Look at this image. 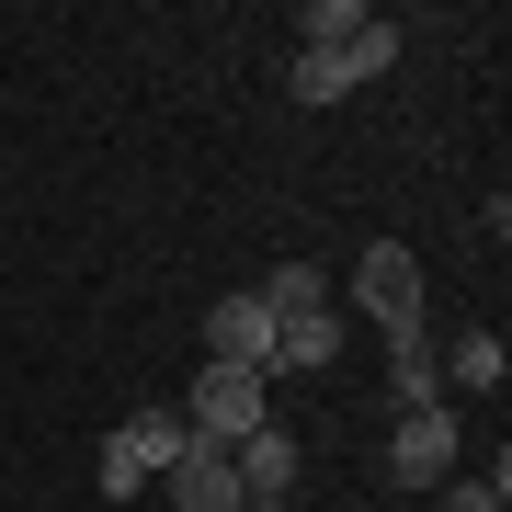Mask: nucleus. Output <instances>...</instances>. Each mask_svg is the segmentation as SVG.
<instances>
[{"mask_svg": "<svg viewBox=\"0 0 512 512\" xmlns=\"http://www.w3.org/2000/svg\"><path fill=\"white\" fill-rule=\"evenodd\" d=\"M114 444H126V456H137L148 478H160V467H183V444H194V421H183V410H137V421H126V433H114Z\"/></svg>", "mask_w": 512, "mask_h": 512, "instance_id": "nucleus-7", "label": "nucleus"}, {"mask_svg": "<svg viewBox=\"0 0 512 512\" xmlns=\"http://www.w3.org/2000/svg\"><path fill=\"white\" fill-rule=\"evenodd\" d=\"M387 353H399V410H444V376H433V342H421V330H410V342H387Z\"/></svg>", "mask_w": 512, "mask_h": 512, "instance_id": "nucleus-11", "label": "nucleus"}, {"mask_svg": "<svg viewBox=\"0 0 512 512\" xmlns=\"http://www.w3.org/2000/svg\"><path fill=\"white\" fill-rule=\"evenodd\" d=\"M205 365H251L274 387V308H262V296H217V308H205Z\"/></svg>", "mask_w": 512, "mask_h": 512, "instance_id": "nucleus-4", "label": "nucleus"}, {"mask_svg": "<svg viewBox=\"0 0 512 512\" xmlns=\"http://www.w3.org/2000/svg\"><path fill=\"white\" fill-rule=\"evenodd\" d=\"M365 0H319V12H308V57H330V46H353V35H365Z\"/></svg>", "mask_w": 512, "mask_h": 512, "instance_id": "nucleus-12", "label": "nucleus"}, {"mask_svg": "<svg viewBox=\"0 0 512 512\" xmlns=\"http://www.w3.org/2000/svg\"><path fill=\"white\" fill-rule=\"evenodd\" d=\"M183 421H194V444H251L262 433V376L251 365H205L194 399H183Z\"/></svg>", "mask_w": 512, "mask_h": 512, "instance_id": "nucleus-1", "label": "nucleus"}, {"mask_svg": "<svg viewBox=\"0 0 512 512\" xmlns=\"http://www.w3.org/2000/svg\"><path fill=\"white\" fill-rule=\"evenodd\" d=\"M239 512H296V501H285V490H251V501H239Z\"/></svg>", "mask_w": 512, "mask_h": 512, "instance_id": "nucleus-14", "label": "nucleus"}, {"mask_svg": "<svg viewBox=\"0 0 512 512\" xmlns=\"http://www.w3.org/2000/svg\"><path fill=\"white\" fill-rule=\"evenodd\" d=\"M353 512H376V501H353Z\"/></svg>", "mask_w": 512, "mask_h": 512, "instance_id": "nucleus-15", "label": "nucleus"}, {"mask_svg": "<svg viewBox=\"0 0 512 512\" xmlns=\"http://www.w3.org/2000/svg\"><path fill=\"white\" fill-rule=\"evenodd\" d=\"M387 478H399V490H444V478H456V410H399Z\"/></svg>", "mask_w": 512, "mask_h": 512, "instance_id": "nucleus-3", "label": "nucleus"}, {"mask_svg": "<svg viewBox=\"0 0 512 512\" xmlns=\"http://www.w3.org/2000/svg\"><path fill=\"white\" fill-rule=\"evenodd\" d=\"M387 57H399V35H387V23H365V35L353 46H330V57H296V103H342L353 80H376Z\"/></svg>", "mask_w": 512, "mask_h": 512, "instance_id": "nucleus-5", "label": "nucleus"}, {"mask_svg": "<svg viewBox=\"0 0 512 512\" xmlns=\"http://www.w3.org/2000/svg\"><path fill=\"white\" fill-rule=\"evenodd\" d=\"M512 501V467L490 456V478H456V490H444V512H501Z\"/></svg>", "mask_w": 512, "mask_h": 512, "instance_id": "nucleus-13", "label": "nucleus"}, {"mask_svg": "<svg viewBox=\"0 0 512 512\" xmlns=\"http://www.w3.org/2000/svg\"><path fill=\"white\" fill-rule=\"evenodd\" d=\"M171 478V501L183 512H239L251 490H239V467H228V444H183V467H160Z\"/></svg>", "mask_w": 512, "mask_h": 512, "instance_id": "nucleus-6", "label": "nucleus"}, {"mask_svg": "<svg viewBox=\"0 0 512 512\" xmlns=\"http://www.w3.org/2000/svg\"><path fill=\"white\" fill-rule=\"evenodd\" d=\"M228 467H239V490H296V444L274 433V421H262L251 444H228Z\"/></svg>", "mask_w": 512, "mask_h": 512, "instance_id": "nucleus-9", "label": "nucleus"}, {"mask_svg": "<svg viewBox=\"0 0 512 512\" xmlns=\"http://www.w3.org/2000/svg\"><path fill=\"white\" fill-rule=\"evenodd\" d=\"M501 365H512V353H501V330H467L456 353H433V376H456V387H501Z\"/></svg>", "mask_w": 512, "mask_h": 512, "instance_id": "nucleus-10", "label": "nucleus"}, {"mask_svg": "<svg viewBox=\"0 0 512 512\" xmlns=\"http://www.w3.org/2000/svg\"><path fill=\"white\" fill-rule=\"evenodd\" d=\"M330 353H342V319L330 308H285L274 319V365H330Z\"/></svg>", "mask_w": 512, "mask_h": 512, "instance_id": "nucleus-8", "label": "nucleus"}, {"mask_svg": "<svg viewBox=\"0 0 512 512\" xmlns=\"http://www.w3.org/2000/svg\"><path fill=\"white\" fill-rule=\"evenodd\" d=\"M353 296H365V319L387 330V342H410V330H421V262L399 251V239H376V251L353 262Z\"/></svg>", "mask_w": 512, "mask_h": 512, "instance_id": "nucleus-2", "label": "nucleus"}]
</instances>
